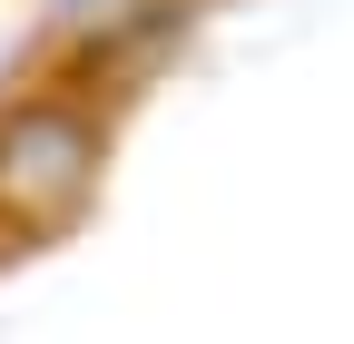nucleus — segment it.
Listing matches in <instances>:
<instances>
[{
  "label": "nucleus",
  "mask_w": 354,
  "mask_h": 344,
  "mask_svg": "<svg viewBox=\"0 0 354 344\" xmlns=\"http://www.w3.org/2000/svg\"><path fill=\"white\" fill-rule=\"evenodd\" d=\"M99 157H109L99 108H79V99H10L0 108V236L30 246V236L79 227V207L99 197Z\"/></svg>",
  "instance_id": "f257e3e1"
}]
</instances>
